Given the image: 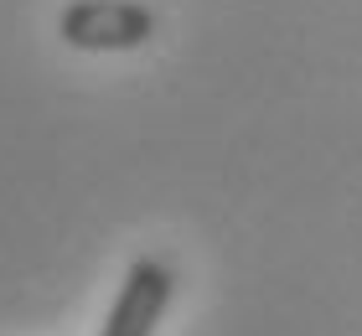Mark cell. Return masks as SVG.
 <instances>
[{
  "label": "cell",
  "mask_w": 362,
  "mask_h": 336,
  "mask_svg": "<svg viewBox=\"0 0 362 336\" xmlns=\"http://www.w3.org/2000/svg\"><path fill=\"white\" fill-rule=\"evenodd\" d=\"M57 37L78 52H135L156 37V11L140 0H73L57 16Z\"/></svg>",
  "instance_id": "cell-1"
},
{
  "label": "cell",
  "mask_w": 362,
  "mask_h": 336,
  "mask_svg": "<svg viewBox=\"0 0 362 336\" xmlns=\"http://www.w3.org/2000/svg\"><path fill=\"white\" fill-rule=\"evenodd\" d=\"M176 295V274L166 259L156 254H140L135 264H129V274L119 284V295H114V306L104 315V331L98 336H156L160 315H166Z\"/></svg>",
  "instance_id": "cell-2"
}]
</instances>
